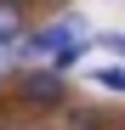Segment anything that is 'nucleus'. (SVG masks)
I'll return each instance as SVG.
<instances>
[{"instance_id":"obj_1","label":"nucleus","mask_w":125,"mask_h":130,"mask_svg":"<svg viewBox=\"0 0 125 130\" xmlns=\"http://www.w3.org/2000/svg\"><path fill=\"white\" fill-rule=\"evenodd\" d=\"M23 96L29 102H57L62 85H57V74H23Z\"/></svg>"},{"instance_id":"obj_2","label":"nucleus","mask_w":125,"mask_h":130,"mask_svg":"<svg viewBox=\"0 0 125 130\" xmlns=\"http://www.w3.org/2000/svg\"><path fill=\"white\" fill-rule=\"evenodd\" d=\"M23 40H29L23 11H17V6H0V51H6V45H23Z\"/></svg>"},{"instance_id":"obj_3","label":"nucleus","mask_w":125,"mask_h":130,"mask_svg":"<svg viewBox=\"0 0 125 130\" xmlns=\"http://www.w3.org/2000/svg\"><path fill=\"white\" fill-rule=\"evenodd\" d=\"M91 85H102V91H125V68H97Z\"/></svg>"},{"instance_id":"obj_4","label":"nucleus","mask_w":125,"mask_h":130,"mask_svg":"<svg viewBox=\"0 0 125 130\" xmlns=\"http://www.w3.org/2000/svg\"><path fill=\"white\" fill-rule=\"evenodd\" d=\"M102 45H108V51H119V57H125V40H119V34H102Z\"/></svg>"}]
</instances>
